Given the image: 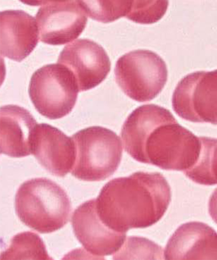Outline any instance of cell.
<instances>
[{
	"mask_svg": "<svg viewBox=\"0 0 217 260\" xmlns=\"http://www.w3.org/2000/svg\"><path fill=\"white\" fill-rule=\"evenodd\" d=\"M126 152L164 170L185 172L198 161L200 137L179 124L170 111L145 105L134 110L121 131Z\"/></svg>",
	"mask_w": 217,
	"mask_h": 260,
	"instance_id": "6da1fadb",
	"label": "cell"
},
{
	"mask_svg": "<svg viewBox=\"0 0 217 260\" xmlns=\"http://www.w3.org/2000/svg\"><path fill=\"white\" fill-rule=\"evenodd\" d=\"M171 200L170 186L163 175L137 172L106 184L97 199V208L106 225L126 233L158 223Z\"/></svg>",
	"mask_w": 217,
	"mask_h": 260,
	"instance_id": "7a4b0ae2",
	"label": "cell"
},
{
	"mask_svg": "<svg viewBox=\"0 0 217 260\" xmlns=\"http://www.w3.org/2000/svg\"><path fill=\"white\" fill-rule=\"evenodd\" d=\"M15 208L25 225L41 234L58 231L70 220L72 206L67 192L47 178L25 181L17 191Z\"/></svg>",
	"mask_w": 217,
	"mask_h": 260,
	"instance_id": "3957f363",
	"label": "cell"
},
{
	"mask_svg": "<svg viewBox=\"0 0 217 260\" xmlns=\"http://www.w3.org/2000/svg\"><path fill=\"white\" fill-rule=\"evenodd\" d=\"M76 146V160L72 175L80 180H107L119 166L122 156L120 139L112 131L93 126L72 136Z\"/></svg>",
	"mask_w": 217,
	"mask_h": 260,
	"instance_id": "277c9868",
	"label": "cell"
},
{
	"mask_svg": "<svg viewBox=\"0 0 217 260\" xmlns=\"http://www.w3.org/2000/svg\"><path fill=\"white\" fill-rule=\"evenodd\" d=\"M79 85L74 73L59 63L47 64L32 75L29 94L38 112L50 120L66 117L76 104Z\"/></svg>",
	"mask_w": 217,
	"mask_h": 260,
	"instance_id": "5b68a950",
	"label": "cell"
},
{
	"mask_svg": "<svg viewBox=\"0 0 217 260\" xmlns=\"http://www.w3.org/2000/svg\"><path fill=\"white\" fill-rule=\"evenodd\" d=\"M115 80L126 95L136 102H148L162 91L168 80L167 67L155 52L136 50L116 63Z\"/></svg>",
	"mask_w": 217,
	"mask_h": 260,
	"instance_id": "8992f818",
	"label": "cell"
},
{
	"mask_svg": "<svg viewBox=\"0 0 217 260\" xmlns=\"http://www.w3.org/2000/svg\"><path fill=\"white\" fill-rule=\"evenodd\" d=\"M172 105L184 120L217 125V70L187 75L176 86Z\"/></svg>",
	"mask_w": 217,
	"mask_h": 260,
	"instance_id": "52a82bcc",
	"label": "cell"
},
{
	"mask_svg": "<svg viewBox=\"0 0 217 260\" xmlns=\"http://www.w3.org/2000/svg\"><path fill=\"white\" fill-rule=\"evenodd\" d=\"M57 62L74 73L80 92L99 85L111 70L109 57L103 48L89 39H79L68 44L60 52Z\"/></svg>",
	"mask_w": 217,
	"mask_h": 260,
	"instance_id": "ba28073f",
	"label": "cell"
},
{
	"mask_svg": "<svg viewBox=\"0 0 217 260\" xmlns=\"http://www.w3.org/2000/svg\"><path fill=\"white\" fill-rule=\"evenodd\" d=\"M73 229L78 241L95 258L117 252L126 241V233L113 231L103 223L98 215L97 199L85 202L73 214Z\"/></svg>",
	"mask_w": 217,
	"mask_h": 260,
	"instance_id": "9c48e42d",
	"label": "cell"
},
{
	"mask_svg": "<svg viewBox=\"0 0 217 260\" xmlns=\"http://www.w3.org/2000/svg\"><path fill=\"white\" fill-rule=\"evenodd\" d=\"M40 41L51 45L69 44L84 31L87 16L75 1L40 7L36 16Z\"/></svg>",
	"mask_w": 217,
	"mask_h": 260,
	"instance_id": "30bf717a",
	"label": "cell"
},
{
	"mask_svg": "<svg viewBox=\"0 0 217 260\" xmlns=\"http://www.w3.org/2000/svg\"><path fill=\"white\" fill-rule=\"evenodd\" d=\"M32 155L50 174L63 178L74 168L76 146L61 131L42 123L37 125L33 135Z\"/></svg>",
	"mask_w": 217,
	"mask_h": 260,
	"instance_id": "8fae6325",
	"label": "cell"
},
{
	"mask_svg": "<svg viewBox=\"0 0 217 260\" xmlns=\"http://www.w3.org/2000/svg\"><path fill=\"white\" fill-rule=\"evenodd\" d=\"M39 29L34 17L22 11H6L0 16L2 57L21 62L39 43Z\"/></svg>",
	"mask_w": 217,
	"mask_h": 260,
	"instance_id": "7c38bea8",
	"label": "cell"
},
{
	"mask_svg": "<svg viewBox=\"0 0 217 260\" xmlns=\"http://www.w3.org/2000/svg\"><path fill=\"white\" fill-rule=\"evenodd\" d=\"M166 259H217V232L202 222L179 226L165 251Z\"/></svg>",
	"mask_w": 217,
	"mask_h": 260,
	"instance_id": "4fadbf2b",
	"label": "cell"
},
{
	"mask_svg": "<svg viewBox=\"0 0 217 260\" xmlns=\"http://www.w3.org/2000/svg\"><path fill=\"white\" fill-rule=\"evenodd\" d=\"M1 153L13 158L32 154L33 135L38 123L29 111L17 105H7L0 112Z\"/></svg>",
	"mask_w": 217,
	"mask_h": 260,
	"instance_id": "5bb4252c",
	"label": "cell"
},
{
	"mask_svg": "<svg viewBox=\"0 0 217 260\" xmlns=\"http://www.w3.org/2000/svg\"><path fill=\"white\" fill-rule=\"evenodd\" d=\"M200 138V156L193 168L183 173L190 180L200 185H217V139Z\"/></svg>",
	"mask_w": 217,
	"mask_h": 260,
	"instance_id": "9a60e30c",
	"label": "cell"
},
{
	"mask_svg": "<svg viewBox=\"0 0 217 260\" xmlns=\"http://www.w3.org/2000/svg\"><path fill=\"white\" fill-rule=\"evenodd\" d=\"M1 259H52L48 254L44 242L39 235L25 232L15 236Z\"/></svg>",
	"mask_w": 217,
	"mask_h": 260,
	"instance_id": "2e32d148",
	"label": "cell"
},
{
	"mask_svg": "<svg viewBox=\"0 0 217 260\" xmlns=\"http://www.w3.org/2000/svg\"><path fill=\"white\" fill-rule=\"evenodd\" d=\"M81 9L95 21L110 23L127 17L131 12L133 0H75Z\"/></svg>",
	"mask_w": 217,
	"mask_h": 260,
	"instance_id": "e0dca14e",
	"label": "cell"
},
{
	"mask_svg": "<svg viewBox=\"0 0 217 260\" xmlns=\"http://www.w3.org/2000/svg\"><path fill=\"white\" fill-rule=\"evenodd\" d=\"M169 0H133L132 10L126 18L136 23L150 24L163 18Z\"/></svg>",
	"mask_w": 217,
	"mask_h": 260,
	"instance_id": "ac0fdd59",
	"label": "cell"
},
{
	"mask_svg": "<svg viewBox=\"0 0 217 260\" xmlns=\"http://www.w3.org/2000/svg\"><path fill=\"white\" fill-rule=\"evenodd\" d=\"M163 255L162 247L158 246L147 239L140 237H128L118 251L116 252L113 259L136 258V255Z\"/></svg>",
	"mask_w": 217,
	"mask_h": 260,
	"instance_id": "d6986e66",
	"label": "cell"
},
{
	"mask_svg": "<svg viewBox=\"0 0 217 260\" xmlns=\"http://www.w3.org/2000/svg\"><path fill=\"white\" fill-rule=\"evenodd\" d=\"M208 211L209 215L217 224V188L214 190L209 199Z\"/></svg>",
	"mask_w": 217,
	"mask_h": 260,
	"instance_id": "ffe728a7",
	"label": "cell"
},
{
	"mask_svg": "<svg viewBox=\"0 0 217 260\" xmlns=\"http://www.w3.org/2000/svg\"><path fill=\"white\" fill-rule=\"evenodd\" d=\"M22 4L27 5V6L37 7L44 6L53 3H58V2H64L70 1V0H19Z\"/></svg>",
	"mask_w": 217,
	"mask_h": 260,
	"instance_id": "44dd1931",
	"label": "cell"
}]
</instances>
